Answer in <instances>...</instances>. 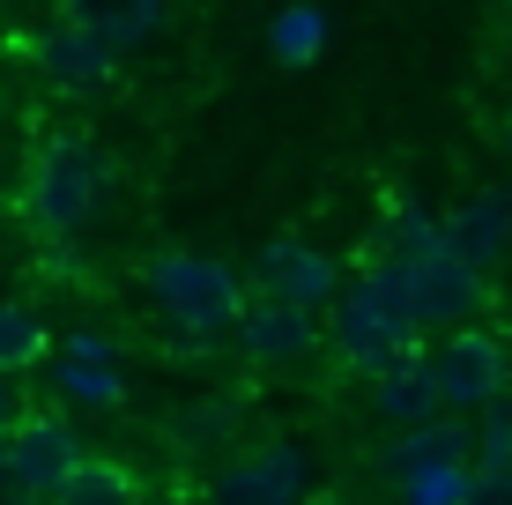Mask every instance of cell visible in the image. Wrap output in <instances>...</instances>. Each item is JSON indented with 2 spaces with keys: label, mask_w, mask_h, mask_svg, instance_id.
Here are the masks:
<instances>
[{
  "label": "cell",
  "mask_w": 512,
  "mask_h": 505,
  "mask_svg": "<svg viewBox=\"0 0 512 505\" xmlns=\"http://www.w3.org/2000/svg\"><path fill=\"white\" fill-rule=\"evenodd\" d=\"M379 260V253H372ZM394 268V283H401V298H409L416 312V327H468L475 312L490 305V275L483 268H468L461 253H431V260H386Z\"/></svg>",
  "instance_id": "cell-5"
},
{
  "label": "cell",
  "mask_w": 512,
  "mask_h": 505,
  "mask_svg": "<svg viewBox=\"0 0 512 505\" xmlns=\"http://www.w3.org/2000/svg\"><path fill=\"white\" fill-rule=\"evenodd\" d=\"M104 216V164L75 134H52L23 164V223L45 238H75Z\"/></svg>",
  "instance_id": "cell-2"
},
{
  "label": "cell",
  "mask_w": 512,
  "mask_h": 505,
  "mask_svg": "<svg viewBox=\"0 0 512 505\" xmlns=\"http://www.w3.org/2000/svg\"><path fill=\"white\" fill-rule=\"evenodd\" d=\"M231 424H238V409H231V402H201V409H186L179 439H208V446H223V439H231Z\"/></svg>",
  "instance_id": "cell-20"
},
{
  "label": "cell",
  "mask_w": 512,
  "mask_h": 505,
  "mask_svg": "<svg viewBox=\"0 0 512 505\" xmlns=\"http://www.w3.org/2000/svg\"><path fill=\"white\" fill-rule=\"evenodd\" d=\"M149 298L164 305V320L171 327H186L193 342H223V335H238L245 327V290H238V275L223 268V260H208V253H156L149 268Z\"/></svg>",
  "instance_id": "cell-3"
},
{
  "label": "cell",
  "mask_w": 512,
  "mask_h": 505,
  "mask_svg": "<svg viewBox=\"0 0 512 505\" xmlns=\"http://www.w3.org/2000/svg\"><path fill=\"white\" fill-rule=\"evenodd\" d=\"M446 246L468 260V268H498L512 246V194L505 186H475L461 208H446Z\"/></svg>",
  "instance_id": "cell-10"
},
{
  "label": "cell",
  "mask_w": 512,
  "mask_h": 505,
  "mask_svg": "<svg viewBox=\"0 0 512 505\" xmlns=\"http://www.w3.org/2000/svg\"><path fill=\"white\" fill-rule=\"evenodd\" d=\"M431 379H438V409H453V416L498 409L512 394L505 335H490V327H453V335L431 350Z\"/></svg>",
  "instance_id": "cell-4"
},
{
  "label": "cell",
  "mask_w": 512,
  "mask_h": 505,
  "mask_svg": "<svg viewBox=\"0 0 512 505\" xmlns=\"http://www.w3.org/2000/svg\"><path fill=\"white\" fill-rule=\"evenodd\" d=\"M475 468H512V394L475 416Z\"/></svg>",
  "instance_id": "cell-19"
},
{
  "label": "cell",
  "mask_w": 512,
  "mask_h": 505,
  "mask_svg": "<svg viewBox=\"0 0 512 505\" xmlns=\"http://www.w3.org/2000/svg\"><path fill=\"white\" fill-rule=\"evenodd\" d=\"M38 505H45V498H38Z\"/></svg>",
  "instance_id": "cell-27"
},
{
  "label": "cell",
  "mask_w": 512,
  "mask_h": 505,
  "mask_svg": "<svg viewBox=\"0 0 512 505\" xmlns=\"http://www.w3.org/2000/svg\"><path fill=\"white\" fill-rule=\"evenodd\" d=\"M468 505H512V468H475Z\"/></svg>",
  "instance_id": "cell-22"
},
{
  "label": "cell",
  "mask_w": 512,
  "mask_h": 505,
  "mask_svg": "<svg viewBox=\"0 0 512 505\" xmlns=\"http://www.w3.org/2000/svg\"><path fill=\"white\" fill-rule=\"evenodd\" d=\"M305 454L297 446H245L223 461L208 505H305Z\"/></svg>",
  "instance_id": "cell-6"
},
{
  "label": "cell",
  "mask_w": 512,
  "mask_h": 505,
  "mask_svg": "<svg viewBox=\"0 0 512 505\" xmlns=\"http://www.w3.org/2000/svg\"><path fill=\"white\" fill-rule=\"evenodd\" d=\"M305 505H357V498H342V491H312Z\"/></svg>",
  "instance_id": "cell-25"
},
{
  "label": "cell",
  "mask_w": 512,
  "mask_h": 505,
  "mask_svg": "<svg viewBox=\"0 0 512 505\" xmlns=\"http://www.w3.org/2000/svg\"><path fill=\"white\" fill-rule=\"evenodd\" d=\"M164 15H171V0H60V23L90 30V38H104L112 52L156 38V30H164Z\"/></svg>",
  "instance_id": "cell-13"
},
{
  "label": "cell",
  "mask_w": 512,
  "mask_h": 505,
  "mask_svg": "<svg viewBox=\"0 0 512 505\" xmlns=\"http://www.w3.org/2000/svg\"><path fill=\"white\" fill-rule=\"evenodd\" d=\"M312 342H320V312H305V305H290V298H268V290L245 305L238 350L253 357V364H297V357H312Z\"/></svg>",
  "instance_id": "cell-9"
},
{
  "label": "cell",
  "mask_w": 512,
  "mask_h": 505,
  "mask_svg": "<svg viewBox=\"0 0 512 505\" xmlns=\"http://www.w3.org/2000/svg\"><path fill=\"white\" fill-rule=\"evenodd\" d=\"M45 357V327L23 305H0V379H23Z\"/></svg>",
  "instance_id": "cell-18"
},
{
  "label": "cell",
  "mask_w": 512,
  "mask_h": 505,
  "mask_svg": "<svg viewBox=\"0 0 512 505\" xmlns=\"http://www.w3.org/2000/svg\"><path fill=\"white\" fill-rule=\"evenodd\" d=\"M52 505H141V491H134V476L119 461H104V454H90L67 476V491L52 498Z\"/></svg>",
  "instance_id": "cell-17"
},
{
  "label": "cell",
  "mask_w": 512,
  "mask_h": 505,
  "mask_svg": "<svg viewBox=\"0 0 512 505\" xmlns=\"http://www.w3.org/2000/svg\"><path fill=\"white\" fill-rule=\"evenodd\" d=\"M268 52L282 67H312L327 52V8H312V0H290V8L268 23Z\"/></svg>",
  "instance_id": "cell-15"
},
{
  "label": "cell",
  "mask_w": 512,
  "mask_h": 505,
  "mask_svg": "<svg viewBox=\"0 0 512 505\" xmlns=\"http://www.w3.org/2000/svg\"><path fill=\"white\" fill-rule=\"evenodd\" d=\"M60 402L67 409H119L127 402V379L112 372V364H90V357H60Z\"/></svg>",
  "instance_id": "cell-16"
},
{
  "label": "cell",
  "mask_w": 512,
  "mask_h": 505,
  "mask_svg": "<svg viewBox=\"0 0 512 505\" xmlns=\"http://www.w3.org/2000/svg\"><path fill=\"white\" fill-rule=\"evenodd\" d=\"M327 342H334V357H342L349 372H364V379H379L386 364L423 350V327H416V312H409V298H401L386 260H364L357 283H342V298L327 305Z\"/></svg>",
  "instance_id": "cell-1"
},
{
  "label": "cell",
  "mask_w": 512,
  "mask_h": 505,
  "mask_svg": "<svg viewBox=\"0 0 512 505\" xmlns=\"http://www.w3.org/2000/svg\"><path fill=\"white\" fill-rule=\"evenodd\" d=\"M253 275H260L268 298H290L305 312H320V305L342 298V268H334L320 246H305V238H268V246L253 253Z\"/></svg>",
  "instance_id": "cell-7"
},
{
  "label": "cell",
  "mask_w": 512,
  "mask_h": 505,
  "mask_svg": "<svg viewBox=\"0 0 512 505\" xmlns=\"http://www.w3.org/2000/svg\"><path fill=\"white\" fill-rule=\"evenodd\" d=\"M8 461L23 468V483H30V498H60L67 491V476H75L82 461V439H75V424L67 416H52V409H38L23 431L8 439Z\"/></svg>",
  "instance_id": "cell-8"
},
{
  "label": "cell",
  "mask_w": 512,
  "mask_h": 505,
  "mask_svg": "<svg viewBox=\"0 0 512 505\" xmlns=\"http://www.w3.org/2000/svg\"><path fill=\"white\" fill-rule=\"evenodd\" d=\"M30 416H38V409H30V387H15V379H0V446H8L15 431L30 424Z\"/></svg>",
  "instance_id": "cell-21"
},
{
  "label": "cell",
  "mask_w": 512,
  "mask_h": 505,
  "mask_svg": "<svg viewBox=\"0 0 512 505\" xmlns=\"http://www.w3.org/2000/svg\"><path fill=\"white\" fill-rule=\"evenodd\" d=\"M0 505H38V498H30V483H23V468L8 461V446H0Z\"/></svg>",
  "instance_id": "cell-24"
},
{
  "label": "cell",
  "mask_w": 512,
  "mask_h": 505,
  "mask_svg": "<svg viewBox=\"0 0 512 505\" xmlns=\"http://www.w3.org/2000/svg\"><path fill=\"white\" fill-rule=\"evenodd\" d=\"M468 491H475V461H416L394 476L401 505H468Z\"/></svg>",
  "instance_id": "cell-14"
},
{
  "label": "cell",
  "mask_w": 512,
  "mask_h": 505,
  "mask_svg": "<svg viewBox=\"0 0 512 505\" xmlns=\"http://www.w3.org/2000/svg\"><path fill=\"white\" fill-rule=\"evenodd\" d=\"M372 409L386 416L394 431H416L438 416V379H431V350H409L401 364H386L372 379Z\"/></svg>",
  "instance_id": "cell-12"
},
{
  "label": "cell",
  "mask_w": 512,
  "mask_h": 505,
  "mask_svg": "<svg viewBox=\"0 0 512 505\" xmlns=\"http://www.w3.org/2000/svg\"><path fill=\"white\" fill-rule=\"evenodd\" d=\"M30 60H38V75L60 97H90V90H104V75H112V45L90 38V30H75V23L45 30V38L30 45Z\"/></svg>",
  "instance_id": "cell-11"
},
{
  "label": "cell",
  "mask_w": 512,
  "mask_h": 505,
  "mask_svg": "<svg viewBox=\"0 0 512 505\" xmlns=\"http://www.w3.org/2000/svg\"><path fill=\"white\" fill-rule=\"evenodd\" d=\"M505 149H512V119H505Z\"/></svg>",
  "instance_id": "cell-26"
},
{
  "label": "cell",
  "mask_w": 512,
  "mask_h": 505,
  "mask_svg": "<svg viewBox=\"0 0 512 505\" xmlns=\"http://www.w3.org/2000/svg\"><path fill=\"white\" fill-rule=\"evenodd\" d=\"M60 357H90V364H112L119 357V342L112 335H90V327H82V335H67V350Z\"/></svg>",
  "instance_id": "cell-23"
}]
</instances>
